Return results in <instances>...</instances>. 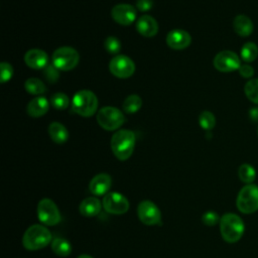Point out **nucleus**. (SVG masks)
Masks as SVG:
<instances>
[{
    "label": "nucleus",
    "mask_w": 258,
    "mask_h": 258,
    "mask_svg": "<svg viewBox=\"0 0 258 258\" xmlns=\"http://www.w3.org/2000/svg\"><path fill=\"white\" fill-rule=\"evenodd\" d=\"M142 107V99L135 94L129 95L122 104V109L127 114H134Z\"/></svg>",
    "instance_id": "23"
},
{
    "label": "nucleus",
    "mask_w": 258,
    "mask_h": 258,
    "mask_svg": "<svg viewBox=\"0 0 258 258\" xmlns=\"http://www.w3.org/2000/svg\"><path fill=\"white\" fill-rule=\"evenodd\" d=\"M233 28L238 35L242 37H247L253 32L254 25L252 20L248 16L244 14H240L234 18Z\"/></svg>",
    "instance_id": "20"
},
{
    "label": "nucleus",
    "mask_w": 258,
    "mask_h": 258,
    "mask_svg": "<svg viewBox=\"0 0 258 258\" xmlns=\"http://www.w3.org/2000/svg\"><path fill=\"white\" fill-rule=\"evenodd\" d=\"M257 132H258V131H257Z\"/></svg>",
    "instance_id": "38"
},
{
    "label": "nucleus",
    "mask_w": 258,
    "mask_h": 258,
    "mask_svg": "<svg viewBox=\"0 0 258 258\" xmlns=\"http://www.w3.org/2000/svg\"><path fill=\"white\" fill-rule=\"evenodd\" d=\"M104 47L109 53L117 55L121 50V41L115 36H108L104 41Z\"/></svg>",
    "instance_id": "30"
},
{
    "label": "nucleus",
    "mask_w": 258,
    "mask_h": 258,
    "mask_svg": "<svg viewBox=\"0 0 258 258\" xmlns=\"http://www.w3.org/2000/svg\"><path fill=\"white\" fill-rule=\"evenodd\" d=\"M137 216L146 226L161 225V213L158 207L151 201L145 200L138 204Z\"/></svg>",
    "instance_id": "10"
},
{
    "label": "nucleus",
    "mask_w": 258,
    "mask_h": 258,
    "mask_svg": "<svg viewBox=\"0 0 258 258\" xmlns=\"http://www.w3.org/2000/svg\"><path fill=\"white\" fill-rule=\"evenodd\" d=\"M51 250L59 257H67L72 252V245L67 239L58 237L51 241Z\"/></svg>",
    "instance_id": "22"
},
{
    "label": "nucleus",
    "mask_w": 258,
    "mask_h": 258,
    "mask_svg": "<svg viewBox=\"0 0 258 258\" xmlns=\"http://www.w3.org/2000/svg\"><path fill=\"white\" fill-rule=\"evenodd\" d=\"M50 104L56 110H66L70 105V99L64 93L57 92L50 97Z\"/></svg>",
    "instance_id": "28"
},
{
    "label": "nucleus",
    "mask_w": 258,
    "mask_h": 258,
    "mask_svg": "<svg viewBox=\"0 0 258 258\" xmlns=\"http://www.w3.org/2000/svg\"><path fill=\"white\" fill-rule=\"evenodd\" d=\"M102 207L103 206H102L101 202L97 198L89 197V198L84 199L81 202V204L79 206V211L84 217L92 218V217H96L97 215H99Z\"/></svg>",
    "instance_id": "19"
},
{
    "label": "nucleus",
    "mask_w": 258,
    "mask_h": 258,
    "mask_svg": "<svg viewBox=\"0 0 258 258\" xmlns=\"http://www.w3.org/2000/svg\"><path fill=\"white\" fill-rule=\"evenodd\" d=\"M49 109V103L43 96H38L32 99L27 105V114L32 118H39L47 113Z\"/></svg>",
    "instance_id": "18"
},
{
    "label": "nucleus",
    "mask_w": 258,
    "mask_h": 258,
    "mask_svg": "<svg viewBox=\"0 0 258 258\" xmlns=\"http://www.w3.org/2000/svg\"><path fill=\"white\" fill-rule=\"evenodd\" d=\"M80 60L79 52L70 46H61L52 53L51 61L58 71L68 72L75 69Z\"/></svg>",
    "instance_id": "6"
},
{
    "label": "nucleus",
    "mask_w": 258,
    "mask_h": 258,
    "mask_svg": "<svg viewBox=\"0 0 258 258\" xmlns=\"http://www.w3.org/2000/svg\"><path fill=\"white\" fill-rule=\"evenodd\" d=\"M190 34L183 29H173L166 35V44L172 49H184L190 44Z\"/></svg>",
    "instance_id": "14"
},
{
    "label": "nucleus",
    "mask_w": 258,
    "mask_h": 258,
    "mask_svg": "<svg viewBox=\"0 0 258 258\" xmlns=\"http://www.w3.org/2000/svg\"><path fill=\"white\" fill-rule=\"evenodd\" d=\"M14 71L10 63L6 61H2L0 64V81L2 84L8 82L13 77Z\"/></svg>",
    "instance_id": "31"
},
{
    "label": "nucleus",
    "mask_w": 258,
    "mask_h": 258,
    "mask_svg": "<svg viewBox=\"0 0 258 258\" xmlns=\"http://www.w3.org/2000/svg\"><path fill=\"white\" fill-rule=\"evenodd\" d=\"M221 218L219 217V215L214 212V211H208L206 212L203 216H202V221L206 226L209 227H213L216 226L218 223H220Z\"/></svg>",
    "instance_id": "33"
},
{
    "label": "nucleus",
    "mask_w": 258,
    "mask_h": 258,
    "mask_svg": "<svg viewBox=\"0 0 258 258\" xmlns=\"http://www.w3.org/2000/svg\"><path fill=\"white\" fill-rule=\"evenodd\" d=\"M236 207L247 215L258 211V186L253 183L244 185L237 196Z\"/></svg>",
    "instance_id": "5"
},
{
    "label": "nucleus",
    "mask_w": 258,
    "mask_h": 258,
    "mask_svg": "<svg viewBox=\"0 0 258 258\" xmlns=\"http://www.w3.org/2000/svg\"><path fill=\"white\" fill-rule=\"evenodd\" d=\"M111 16L115 22L120 25H130L137 17V11L134 6L126 3H120L115 5L111 10Z\"/></svg>",
    "instance_id": "13"
},
{
    "label": "nucleus",
    "mask_w": 258,
    "mask_h": 258,
    "mask_svg": "<svg viewBox=\"0 0 258 258\" xmlns=\"http://www.w3.org/2000/svg\"><path fill=\"white\" fill-rule=\"evenodd\" d=\"M199 124L204 130H212L216 125L215 115L210 111H203L199 116Z\"/></svg>",
    "instance_id": "29"
},
{
    "label": "nucleus",
    "mask_w": 258,
    "mask_h": 258,
    "mask_svg": "<svg viewBox=\"0 0 258 258\" xmlns=\"http://www.w3.org/2000/svg\"><path fill=\"white\" fill-rule=\"evenodd\" d=\"M136 142L135 133L132 130L120 129L111 137V149L117 159L127 160L133 153Z\"/></svg>",
    "instance_id": "1"
},
{
    "label": "nucleus",
    "mask_w": 258,
    "mask_h": 258,
    "mask_svg": "<svg viewBox=\"0 0 258 258\" xmlns=\"http://www.w3.org/2000/svg\"><path fill=\"white\" fill-rule=\"evenodd\" d=\"M72 109L82 117H91L97 112L98 98L90 90L78 91L73 97Z\"/></svg>",
    "instance_id": "4"
},
{
    "label": "nucleus",
    "mask_w": 258,
    "mask_h": 258,
    "mask_svg": "<svg viewBox=\"0 0 258 258\" xmlns=\"http://www.w3.org/2000/svg\"><path fill=\"white\" fill-rule=\"evenodd\" d=\"M112 178L108 173L96 174L89 183V190L94 196H105L111 188Z\"/></svg>",
    "instance_id": "16"
},
{
    "label": "nucleus",
    "mask_w": 258,
    "mask_h": 258,
    "mask_svg": "<svg viewBox=\"0 0 258 258\" xmlns=\"http://www.w3.org/2000/svg\"><path fill=\"white\" fill-rule=\"evenodd\" d=\"M244 93L248 100L258 105V79H250L245 84Z\"/></svg>",
    "instance_id": "27"
},
{
    "label": "nucleus",
    "mask_w": 258,
    "mask_h": 258,
    "mask_svg": "<svg viewBox=\"0 0 258 258\" xmlns=\"http://www.w3.org/2000/svg\"><path fill=\"white\" fill-rule=\"evenodd\" d=\"M213 64L219 72L230 73L239 70L241 60L236 52L232 50H222L215 55Z\"/></svg>",
    "instance_id": "11"
},
{
    "label": "nucleus",
    "mask_w": 258,
    "mask_h": 258,
    "mask_svg": "<svg viewBox=\"0 0 258 258\" xmlns=\"http://www.w3.org/2000/svg\"><path fill=\"white\" fill-rule=\"evenodd\" d=\"M238 176L242 182L250 184L256 178V170L251 164L243 163L238 168Z\"/></svg>",
    "instance_id": "25"
},
{
    "label": "nucleus",
    "mask_w": 258,
    "mask_h": 258,
    "mask_svg": "<svg viewBox=\"0 0 258 258\" xmlns=\"http://www.w3.org/2000/svg\"><path fill=\"white\" fill-rule=\"evenodd\" d=\"M48 135L56 144L66 143L69 139V131L64 125L59 122H51L48 126Z\"/></svg>",
    "instance_id": "21"
},
{
    "label": "nucleus",
    "mask_w": 258,
    "mask_h": 258,
    "mask_svg": "<svg viewBox=\"0 0 258 258\" xmlns=\"http://www.w3.org/2000/svg\"><path fill=\"white\" fill-rule=\"evenodd\" d=\"M239 74L241 77L245 78V79H251L254 75V69L250 66V64H241V67L239 68Z\"/></svg>",
    "instance_id": "34"
},
{
    "label": "nucleus",
    "mask_w": 258,
    "mask_h": 258,
    "mask_svg": "<svg viewBox=\"0 0 258 258\" xmlns=\"http://www.w3.org/2000/svg\"><path fill=\"white\" fill-rule=\"evenodd\" d=\"M24 88L30 95H34L37 97L41 96L46 91V88L43 82L37 78L27 79L24 83Z\"/></svg>",
    "instance_id": "24"
},
{
    "label": "nucleus",
    "mask_w": 258,
    "mask_h": 258,
    "mask_svg": "<svg viewBox=\"0 0 258 258\" xmlns=\"http://www.w3.org/2000/svg\"><path fill=\"white\" fill-rule=\"evenodd\" d=\"M51 242L50 231L42 225H32L24 232L22 237L23 247L29 251H36L46 247Z\"/></svg>",
    "instance_id": "3"
},
{
    "label": "nucleus",
    "mask_w": 258,
    "mask_h": 258,
    "mask_svg": "<svg viewBox=\"0 0 258 258\" xmlns=\"http://www.w3.org/2000/svg\"><path fill=\"white\" fill-rule=\"evenodd\" d=\"M24 62L33 70H43L49 63L47 53L38 48L27 50L24 54Z\"/></svg>",
    "instance_id": "15"
},
{
    "label": "nucleus",
    "mask_w": 258,
    "mask_h": 258,
    "mask_svg": "<svg viewBox=\"0 0 258 258\" xmlns=\"http://www.w3.org/2000/svg\"><path fill=\"white\" fill-rule=\"evenodd\" d=\"M136 30L144 37H153L158 32V23L150 15H142L137 19Z\"/></svg>",
    "instance_id": "17"
},
{
    "label": "nucleus",
    "mask_w": 258,
    "mask_h": 258,
    "mask_svg": "<svg viewBox=\"0 0 258 258\" xmlns=\"http://www.w3.org/2000/svg\"><path fill=\"white\" fill-rule=\"evenodd\" d=\"M37 218L45 226H54L61 220L60 213L55 203L50 199H42L37 205Z\"/></svg>",
    "instance_id": "8"
},
{
    "label": "nucleus",
    "mask_w": 258,
    "mask_h": 258,
    "mask_svg": "<svg viewBox=\"0 0 258 258\" xmlns=\"http://www.w3.org/2000/svg\"><path fill=\"white\" fill-rule=\"evenodd\" d=\"M153 7V0H136V8L140 12L149 11Z\"/></svg>",
    "instance_id": "35"
},
{
    "label": "nucleus",
    "mask_w": 258,
    "mask_h": 258,
    "mask_svg": "<svg viewBox=\"0 0 258 258\" xmlns=\"http://www.w3.org/2000/svg\"><path fill=\"white\" fill-rule=\"evenodd\" d=\"M240 55L245 62H252L258 56V46L256 45V43L252 41H248L244 43V45L242 46Z\"/></svg>",
    "instance_id": "26"
},
{
    "label": "nucleus",
    "mask_w": 258,
    "mask_h": 258,
    "mask_svg": "<svg viewBox=\"0 0 258 258\" xmlns=\"http://www.w3.org/2000/svg\"><path fill=\"white\" fill-rule=\"evenodd\" d=\"M109 70L116 78L127 79L134 74L135 63L127 55L117 54L110 60Z\"/></svg>",
    "instance_id": "12"
},
{
    "label": "nucleus",
    "mask_w": 258,
    "mask_h": 258,
    "mask_svg": "<svg viewBox=\"0 0 258 258\" xmlns=\"http://www.w3.org/2000/svg\"><path fill=\"white\" fill-rule=\"evenodd\" d=\"M102 206L107 213L123 215L129 210V201L120 192L109 191L104 196Z\"/></svg>",
    "instance_id": "9"
},
{
    "label": "nucleus",
    "mask_w": 258,
    "mask_h": 258,
    "mask_svg": "<svg viewBox=\"0 0 258 258\" xmlns=\"http://www.w3.org/2000/svg\"><path fill=\"white\" fill-rule=\"evenodd\" d=\"M220 232L222 238L227 243H236L245 232V224L238 215L227 213L221 217Z\"/></svg>",
    "instance_id": "2"
},
{
    "label": "nucleus",
    "mask_w": 258,
    "mask_h": 258,
    "mask_svg": "<svg viewBox=\"0 0 258 258\" xmlns=\"http://www.w3.org/2000/svg\"><path fill=\"white\" fill-rule=\"evenodd\" d=\"M43 76L49 83H55L59 78V71L51 62L43 69Z\"/></svg>",
    "instance_id": "32"
},
{
    "label": "nucleus",
    "mask_w": 258,
    "mask_h": 258,
    "mask_svg": "<svg viewBox=\"0 0 258 258\" xmlns=\"http://www.w3.org/2000/svg\"><path fill=\"white\" fill-rule=\"evenodd\" d=\"M249 117L252 121H258V107L251 108L249 110Z\"/></svg>",
    "instance_id": "36"
},
{
    "label": "nucleus",
    "mask_w": 258,
    "mask_h": 258,
    "mask_svg": "<svg viewBox=\"0 0 258 258\" xmlns=\"http://www.w3.org/2000/svg\"><path fill=\"white\" fill-rule=\"evenodd\" d=\"M96 119L98 124L108 131L119 129L125 121L123 113L118 108L112 106L101 108L97 113Z\"/></svg>",
    "instance_id": "7"
},
{
    "label": "nucleus",
    "mask_w": 258,
    "mask_h": 258,
    "mask_svg": "<svg viewBox=\"0 0 258 258\" xmlns=\"http://www.w3.org/2000/svg\"><path fill=\"white\" fill-rule=\"evenodd\" d=\"M77 258H93V257L90 256V255H87V254H82V255L78 256Z\"/></svg>",
    "instance_id": "37"
}]
</instances>
